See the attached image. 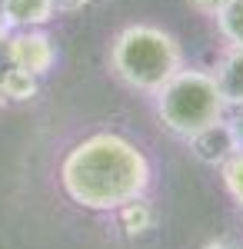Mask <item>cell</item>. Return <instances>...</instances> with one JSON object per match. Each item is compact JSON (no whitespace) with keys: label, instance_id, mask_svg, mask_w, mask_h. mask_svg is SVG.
<instances>
[{"label":"cell","instance_id":"obj_6","mask_svg":"<svg viewBox=\"0 0 243 249\" xmlns=\"http://www.w3.org/2000/svg\"><path fill=\"white\" fill-rule=\"evenodd\" d=\"M217 87L223 96L226 110H237L243 107V47H226L223 57L217 60Z\"/></svg>","mask_w":243,"mask_h":249},{"label":"cell","instance_id":"obj_13","mask_svg":"<svg viewBox=\"0 0 243 249\" xmlns=\"http://www.w3.org/2000/svg\"><path fill=\"white\" fill-rule=\"evenodd\" d=\"M223 3H226V0H190V7H193V10H200V14H206V17H213Z\"/></svg>","mask_w":243,"mask_h":249},{"label":"cell","instance_id":"obj_5","mask_svg":"<svg viewBox=\"0 0 243 249\" xmlns=\"http://www.w3.org/2000/svg\"><path fill=\"white\" fill-rule=\"evenodd\" d=\"M187 143H190V150H193V156L200 163H206V166H220L223 160H230V156L237 153V143H233L226 116L217 120V123H210V126H203L200 133H193Z\"/></svg>","mask_w":243,"mask_h":249},{"label":"cell","instance_id":"obj_2","mask_svg":"<svg viewBox=\"0 0 243 249\" xmlns=\"http://www.w3.org/2000/svg\"><path fill=\"white\" fill-rule=\"evenodd\" d=\"M183 67L180 40L153 23H130L110 43V70L123 87L153 96Z\"/></svg>","mask_w":243,"mask_h":249},{"label":"cell","instance_id":"obj_16","mask_svg":"<svg viewBox=\"0 0 243 249\" xmlns=\"http://www.w3.org/2000/svg\"><path fill=\"white\" fill-rule=\"evenodd\" d=\"M200 249H230L226 243H206V246H200Z\"/></svg>","mask_w":243,"mask_h":249},{"label":"cell","instance_id":"obj_14","mask_svg":"<svg viewBox=\"0 0 243 249\" xmlns=\"http://www.w3.org/2000/svg\"><path fill=\"white\" fill-rule=\"evenodd\" d=\"M90 0H54V10L57 14H77V10H83Z\"/></svg>","mask_w":243,"mask_h":249},{"label":"cell","instance_id":"obj_8","mask_svg":"<svg viewBox=\"0 0 243 249\" xmlns=\"http://www.w3.org/2000/svg\"><path fill=\"white\" fill-rule=\"evenodd\" d=\"M213 20H217V34L223 37L226 47H243V0H226L213 14Z\"/></svg>","mask_w":243,"mask_h":249},{"label":"cell","instance_id":"obj_17","mask_svg":"<svg viewBox=\"0 0 243 249\" xmlns=\"http://www.w3.org/2000/svg\"><path fill=\"white\" fill-rule=\"evenodd\" d=\"M0 107H3V93H0Z\"/></svg>","mask_w":243,"mask_h":249},{"label":"cell","instance_id":"obj_15","mask_svg":"<svg viewBox=\"0 0 243 249\" xmlns=\"http://www.w3.org/2000/svg\"><path fill=\"white\" fill-rule=\"evenodd\" d=\"M7 37H10V27H7V23H3V17H0V43H3Z\"/></svg>","mask_w":243,"mask_h":249},{"label":"cell","instance_id":"obj_7","mask_svg":"<svg viewBox=\"0 0 243 249\" xmlns=\"http://www.w3.org/2000/svg\"><path fill=\"white\" fill-rule=\"evenodd\" d=\"M54 0H0V17L10 30L43 27L54 20Z\"/></svg>","mask_w":243,"mask_h":249},{"label":"cell","instance_id":"obj_4","mask_svg":"<svg viewBox=\"0 0 243 249\" xmlns=\"http://www.w3.org/2000/svg\"><path fill=\"white\" fill-rule=\"evenodd\" d=\"M7 43V60L10 67L27 70L34 77H43L50 67L57 63V47L40 27H27V30H10Z\"/></svg>","mask_w":243,"mask_h":249},{"label":"cell","instance_id":"obj_10","mask_svg":"<svg viewBox=\"0 0 243 249\" xmlns=\"http://www.w3.org/2000/svg\"><path fill=\"white\" fill-rule=\"evenodd\" d=\"M0 93H3V100H14V103L34 100V96H37V77L27 73V70L10 67V70L0 77Z\"/></svg>","mask_w":243,"mask_h":249},{"label":"cell","instance_id":"obj_12","mask_svg":"<svg viewBox=\"0 0 243 249\" xmlns=\"http://www.w3.org/2000/svg\"><path fill=\"white\" fill-rule=\"evenodd\" d=\"M226 123H230V133H233V143H237V153H243V107L230 110Z\"/></svg>","mask_w":243,"mask_h":249},{"label":"cell","instance_id":"obj_1","mask_svg":"<svg viewBox=\"0 0 243 249\" xmlns=\"http://www.w3.org/2000/svg\"><path fill=\"white\" fill-rule=\"evenodd\" d=\"M147 153L120 133H94L74 143L60 160V186L67 199L90 213H117L123 203L147 196Z\"/></svg>","mask_w":243,"mask_h":249},{"label":"cell","instance_id":"obj_11","mask_svg":"<svg viewBox=\"0 0 243 249\" xmlns=\"http://www.w3.org/2000/svg\"><path fill=\"white\" fill-rule=\"evenodd\" d=\"M220 179H223V190L230 193V199L243 206V153H233L230 160L220 163Z\"/></svg>","mask_w":243,"mask_h":249},{"label":"cell","instance_id":"obj_3","mask_svg":"<svg viewBox=\"0 0 243 249\" xmlns=\"http://www.w3.org/2000/svg\"><path fill=\"white\" fill-rule=\"evenodd\" d=\"M153 100H157V116H160L163 130L180 140H190L203 126L226 116V103L213 73L193 70V67H180L153 93Z\"/></svg>","mask_w":243,"mask_h":249},{"label":"cell","instance_id":"obj_9","mask_svg":"<svg viewBox=\"0 0 243 249\" xmlns=\"http://www.w3.org/2000/svg\"><path fill=\"white\" fill-rule=\"evenodd\" d=\"M120 226L127 236H143V232L153 226V206L147 203V196H140V199H130V203H123L120 210Z\"/></svg>","mask_w":243,"mask_h":249}]
</instances>
